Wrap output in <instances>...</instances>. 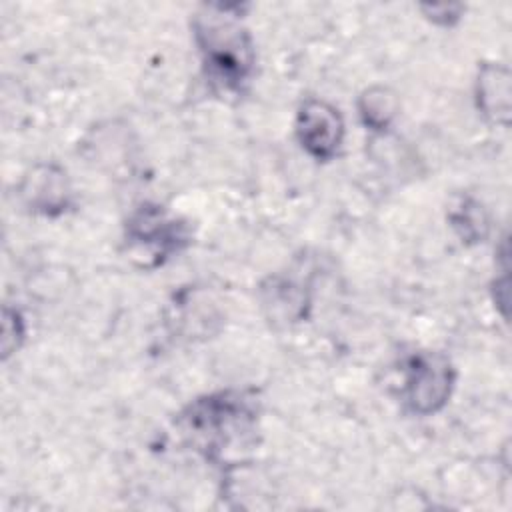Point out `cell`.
I'll list each match as a JSON object with an SVG mask.
<instances>
[{"mask_svg": "<svg viewBox=\"0 0 512 512\" xmlns=\"http://www.w3.org/2000/svg\"><path fill=\"white\" fill-rule=\"evenodd\" d=\"M180 428L192 446L210 460L250 448L256 430V406L244 392H218L194 400L180 416Z\"/></svg>", "mask_w": 512, "mask_h": 512, "instance_id": "obj_1", "label": "cell"}, {"mask_svg": "<svg viewBox=\"0 0 512 512\" xmlns=\"http://www.w3.org/2000/svg\"><path fill=\"white\" fill-rule=\"evenodd\" d=\"M230 6H210L194 18V38L206 78L222 92L238 94L254 68V46Z\"/></svg>", "mask_w": 512, "mask_h": 512, "instance_id": "obj_2", "label": "cell"}, {"mask_svg": "<svg viewBox=\"0 0 512 512\" xmlns=\"http://www.w3.org/2000/svg\"><path fill=\"white\" fill-rule=\"evenodd\" d=\"M190 244V228L170 216L158 204H142L124 226V248L128 258L144 270L162 266L168 258Z\"/></svg>", "mask_w": 512, "mask_h": 512, "instance_id": "obj_3", "label": "cell"}, {"mask_svg": "<svg viewBox=\"0 0 512 512\" xmlns=\"http://www.w3.org/2000/svg\"><path fill=\"white\" fill-rule=\"evenodd\" d=\"M402 372V398L414 414H434L448 402L456 372L442 354L416 352L406 360Z\"/></svg>", "mask_w": 512, "mask_h": 512, "instance_id": "obj_4", "label": "cell"}, {"mask_svg": "<svg viewBox=\"0 0 512 512\" xmlns=\"http://www.w3.org/2000/svg\"><path fill=\"white\" fill-rule=\"evenodd\" d=\"M296 138L314 160H332L344 140V120L332 104L310 98L296 114Z\"/></svg>", "mask_w": 512, "mask_h": 512, "instance_id": "obj_5", "label": "cell"}, {"mask_svg": "<svg viewBox=\"0 0 512 512\" xmlns=\"http://www.w3.org/2000/svg\"><path fill=\"white\" fill-rule=\"evenodd\" d=\"M24 204L38 214L58 216L70 206V186L66 172L56 164L36 166L20 188Z\"/></svg>", "mask_w": 512, "mask_h": 512, "instance_id": "obj_6", "label": "cell"}, {"mask_svg": "<svg viewBox=\"0 0 512 512\" xmlns=\"http://www.w3.org/2000/svg\"><path fill=\"white\" fill-rule=\"evenodd\" d=\"M474 94H476V106L488 122L498 126L510 124L512 84H510V70L506 66L484 62L478 68Z\"/></svg>", "mask_w": 512, "mask_h": 512, "instance_id": "obj_7", "label": "cell"}, {"mask_svg": "<svg viewBox=\"0 0 512 512\" xmlns=\"http://www.w3.org/2000/svg\"><path fill=\"white\" fill-rule=\"evenodd\" d=\"M264 306L272 308V316L282 314L284 320H302L306 316V290L288 278H270V286H262Z\"/></svg>", "mask_w": 512, "mask_h": 512, "instance_id": "obj_8", "label": "cell"}, {"mask_svg": "<svg viewBox=\"0 0 512 512\" xmlns=\"http://www.w3.org/2000/svg\"><path fill=\"white\" fill-rule=\"evenodd\" d=\"M362 122L372 130H386L398 114V98L386 86H370L358 98Z\"/></svg>", "mask_w": 512, "mask_h": 512, "instance_id": "obj_9", "label": "cell"}, {"mask_svg": "<svg viewBox=\"0 0 512 512\" xmlns=\"http://www.w3.org/2000/svg\"><path fill=\"white\" fill-rule=\"evenodd\" d=\"M450 226L456 230L462 242L476 244L488 234V218L484 208L472 198H460L448 212Z\"/></svg>", "mask_w": 512, "mask_h": 512, "instance_id": "obj_10", "label": "cell"}, {"mask_svg": "<svg viewBox=\"0 0 512 512\" xmlns=\"http://www.w3.org/2000/svg\"><path fill=\"white\" fill-rule=\"evenodd\" d=\"M24 336H26V328H24L22 314L10 306H4V310H2V340H0V350H2L4 360L22 346Z\"/></svg>", "mask_w": 512, "mask_h": 512, "instance_id": "obj_11", "label": "cell"}, {"mask_svg": "<svg viewBox=\"0 0 512 512\" xmlns=\"http://www.w3.org/2000/svg\"><path fill=\"white\" fill-rule=\"evenodd\" d=\"M462 6L460 4H428V6H422V12L424 16L438 24V26H452L454 22L460 20L462 16Z\"/></svg>", "mask_w": 512, "mask_h": 512, "instance_id": "obj_12", "label": "cell"}]
</instances>
